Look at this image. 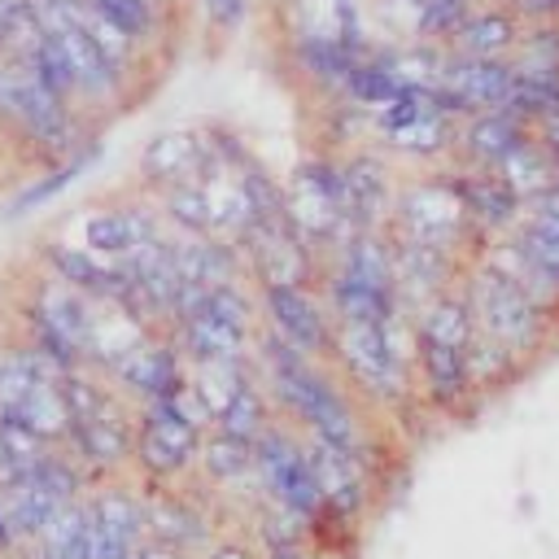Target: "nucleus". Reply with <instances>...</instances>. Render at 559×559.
Returning <instances> with one entry per match:
<instances>
[{
	"label": "nucleus",
	"mask_w": 559,
	"mask_h": 559,
	"mask_svg": "<svg viewBox=\"0 0 559 559\" xmlns=\"http://www.w3.org/2000/svg\"><path fill=\"white\" fill-rule=\"evenodd\" d=\"M253 371L271 393V406L284 424H293L301 437H323L341 450H354L380 467V428L376 411H367L349 384L332 371L328 358H310L275 341L271 332H258Z\"/></svg>",
	"instance_id": "f257e3e1"
},
{
	"label": "nucleus",
	"mask_w": 559,
	"mask_h": 559,
	"mask_svg": "<svg viewBox=\"0 0 559 559\" xmlns=\"http://www.w3.org/2000/svg\"><path fill=\"white\" fill-rule=\"evenodd\" d=\"M415 332L411 314H393L380 323H336L332 328V371L349 384V393L376 415H402L415 402L411 380Z\"/></svg>",
	"instance_id": "f03ea898"
},
{
	"label": "nucleus",
	"mask_w": 559,
	"mask_h": 559,
	"mask_svg": "<svg viewBox=\"0 0 559 559\" xmlns=\"http://www.w3.org/2000/svg\"><path fill=\"white\" fill-rule=\"evenodd\" d=\"M0 127L39 166H52V162L79 153L87 140H96L87 118L70 100L48 92L35 79V70L17 57H0Z\"/></svg>",
	"instance_id": "7ed1b4c3"
},
{
	"label": "nucleus",
	"mask_w": 559,
	"mask_h": 559,
	"mask_svg": "<svg viewBox=\"0 0 559 559\" xmlns=\"http://www.w3.org/2000/svg\"><path fill=\"white\" fill-rule=\"evenodd\" d=\"M210 432V415L188 389V380L157 397L135 406V441H131V472L140 485H179L197 467L201 437Z\"/></svg>",
	"instance_id": "20e7f679"
},
{
	"label": "nucleus",
	"mask_w": 559,
	"mask_h": 559,
	"mask_svg": "<svg viewBox=\"0 0 559 559\" xmlns=\"http://www.w3.org/2000/svg\"><path fill=\"white\" fill-rule=\"evenodd\" d=\"M463 297H467V310H472V323L476 332L493 336L498 345H507L528 371L542 362L546 349H555L559 341V323L520 288L511 284L507 275H498L493 266L485 262H467L463 266V280H459Z\"/></svg>",
	"instance_id": "39448f33"
},
{
	"label": "nucleus",
	"mask_w": 559,
	"mask_h": 559,
	"mask_svg": "<svg viewBox=\"0 0 559 559\" xmlns=\"http://www.w3.org/2000/svg\"><path fill=\"white\" fill-rule=\"evenodd\" d=\"M389 236L411 240V245H428V249H441V253H454V258H467V262L480 245L445 166H437L428 175H406L397 183Z\"/></svg>",
	"instance_id": "423d86ee"
},
{
	"label": "nucleus",
	"mask_w": 559,
	"mask_h": 559,
	"mask_svg": "<svg viewBox=\"0 0 559 559\" xmlns=\"http://www.w3.org/2000/svg\"><path fill=\"white\" fill-rule=\"evenodd\" d=\"M253 485H258V498H266L284 515H293L310 542L328 528L323 498H319V485L310 472V454H306V441L293 424L275 419L253 441Z\"/></svg>",
	"instance_id": "0eeeda50"
},
{
	"label": "nucleus",
	"mask_w": 559,
	"mask_h": 559,
	"mask_svg": "<svg viewBox=\"0 0 559 559\" xmlns=\"http://www.w3.org/2000/svg\"><path fill=\"white\" fill-rule=\"evenodd\" d=\"M284 218L297 227V236L319 249L323 258L349 240L358 227L345 214V188H341V157L332 148L306 153L284 183Z\"/></svg>",
	"instance_id": "6e6552de"
},
{
	"label": "nucleus",
	"mask_w": 559,
	"mask_h": 559,
	"mask_svg": "<svg viewBox=\"0 0 559 559\" xmlns=\"http://www.w3.org/2000/svg\"><path fill=\"white\" fill-rule=\"evenodd\" d=\"M236 249H240V262H245V280L253 288L319 284V275H323V253L310 249L284 214L258 218Z\"/></svg>",
	"instance_id": "1a4fd4ad"
},
{
	"label": "nucleus",
	"mask_w": 559,
	"mask_h": 559,
	"mask_svg": "<svg viewBox=\"0 0 559 559\" xmlns=\"http://www.w3.org/2000/svg\"><path fill=\"white\" fill-rule=\"evenodd\" d=\"M306 454H310V472L323 498V515L332 528H354L367 511H371V493H376V463L341 450L323 437H301Z\"/></svg>",
	"instance_id": "9d476101"
},
{
	"label": "nucleus",
	"mask_w": 559,
	"mask_h": 559,
	"mask_svg": "<svg viewBox=\"0 0 559 559\" xmlns=\"http://www.w3.org/2000/svg\"><path fill=\"white\" fill-rule=\"evenodd\" d=\"M258 293V314L262 332L284 341L297 354L328 358L332 354V310L319 293V284H284V288H253Z\"/></svg>",
	"instance_id": "9b49d317"
},
{
	"label": "nucleus",
	"mask_w": 559,
	"mask_h": 559,
	"mask_svg": "<svg viewBox=\"0 0 559 559\" xmlns=\"http://www.w3.org/2000/svg\"><path fill=\"white\" fill-rule=\"evenodd\" d=\"M70 240H79L83 249L100 253V258H118L127 262L135 249H144L148 240H157L166 227L157 218V205L153 197H140V201H109V205H87L74 214L70 223Z\"/></svg>",
	"instance_id": "f8f14e48"
},
{
	"label": "nucleus",
	"mask_w": 559,
	"mask_h": 559,
	"mask_svg": "<svg viewBox=\"0 0 559 559\" xmlns=\"http://www.w3.org/2000/svg\"><path fill=\"white\" fill-rule=\"evenodd\" d=\"M336 157H341V188H345V214H349V223L358 231H389L393 197H397V183H402V175L393 170V162L380 148H371V144L345 148Z\"/></svg>",
	"instance_id": "ddd939ff"
},
{
	"label": "nucleus",
	"mask_w": 559,
	"mask_h": 559,
	"mask_svg": "<svg viewBox=\"0 0 559 559\" xmlns=\"http://www.w3.org/2000/svg\"><path fill=\"white\" fill-rule=\"evenodd\" d=\"M35 266H44L48 275H57L61 284H70L74 293H83L87 301H127L131 293V271L118 258H100L92 249H83L70 236H48L35 245Z\"/></svg>",
	"instance_id": "4468645a"
},
{
	"label": "nucleus",
	"mask_w": 559,
	"mask_h": 559,
	"mask_svg": "<svg viewBox=\"0 0 559 559\" xmlns=\"http://www.w3.org/2000/svg\"><path fill=\"white\" fill-rule=\"evenodd\" d=\"M188 376V362L179 354V345L170 341V332H148L140 336L114 367H109V384L131 402V406H144V402H157L166 393H175Z\"/></svg>",
	"instance_id": "2eb2a0df"
},
{
	"label": "nucleus",
	"mask_w": 559,
	"mask_h": 559,
	"mask_svg": "<svg viewBox=\"0 0 559 559\" xmlns=\"http://www.w3.org/2000/svg\"><path fill=\"white\" fill-rule=\"evenodd\" d=\"M411 380H415V402H419L428 415L463 419L467 411H476V406H480V397H476V393H472V384H467L463 349H454V345L415 341Z\"/></svg>",
	"instance_id": "dca6fc26"
},
{
	"label": "nucleus",
	"mask_w": 559,
	"mask_h": 559,
	"mask_svg": "<svg viewBox=\"0 0 559 559\" xmlns=\"http://www.w3.org/2000/svg\"><path fill=\"white\" fill-rule=\"evenodd\" d=\"M205 166H210L205 122H197V127H166V131L148 135L144 148L135 153V188L144 197H157V192L201 175Z\"/></svg>",
	"instance_id": "f3484780"
},
{
	"label": "nucleus",
	"mask_w": 559,
	"mask_h": 559,
	"mask_svg": "<svg viewBox=\"0 0 559 559\" xmlns=\"http://www.w3.org/2000/svg\"><path fill=\"white\" fill-rule=\"evenodd\" d=\"M144 520H148V537L179 546L188 555H201L210 546L214 528V511L201 493H192L183 480L179 485H144Z\"/></svg>",
	"instance_id": "a211bd4d"
},
{
	"label": "nucleus",
	"mask_w": 559,
	"mask_h": 559,
	"mask_svg": "<svg viewBox=\"0 0 559 559\" xmlns=\"http://www.w3.org/2000/svg\"><path fill=\"white\" fill-rule=\"evenodd\" d=\"M445 175H450V183H454V192L463 201V214H467L476 240H493V236L515 231V223H520V197L493 170L445 162Z\"/></svg>",
	"instance_id": "6ab92c4d"
},
{
	"label": "nucleus",
	"mask_w": 559,
	"mask_h": 559,
	"mask_svg": "<svg viewBox=\"0 0 559 559\" xmlns=\"http://www.w3.org/2000/svg\"><path fill=\"white\" fill-rule=\"evenodd\" d=\"M467 258L428 249V245H411V240H393V284H397V301L402 310H419L428 297L445 293L459 284Z\"/></svg>",
	"instance_id": "aec40b11"
},
{
	"label": "nucleus",
	"mask_w": 559,
	"mask_h": 559,
	"mask_svg": "<svg viewBox=\"0 0 559 559\" xmlns=\"http://www.w3.org/2000/svg\"><path fill=\"white\" fill-rule=\"evenodd\" d=\"M524 22L511 13V4L502 0H476L463 22L450 31L445 48L454 57H472V61H507L515 52V39H520Z\"/></svg>",
	"instance_id": "412c9836"
},
{
	"label": "nucleus",
	"mask_w": 559,
	"mask_h": 559,
	"mask_svg": "<svg viewBox=\"0 0 559 559\" xmlns=\"http://www.w3.org/2000/svg\"><path fill=\"white\" fill-rule=\"evenodd\" d=\"M528 135H533V127H524L515 114H507V109H480V114H467V118L454 122V157L450 162L493 170Z\"/></svg>",
	"instance_id": "4be33fe9"
},
{
	"label": "nucleus",
	"mask_w": 559,
	"mask_h": 559,
	"mask_svg": "<svg viewBox=\"0 0 559 559\" xmlns=\"http://www.w3.org/2000/svg\"><path fill=\"white\" fill-rule=\"evenodd\" d=\"M367 52V44H345V39H328V35H288V66L293 74L319 92V96H341L354 61Z\"/></svg>",
	"instance_id": "5701e85b"
},
{
	"label": "nucleus",
	"mask_w": 559,
	"mask_h": 559,
	"mask_svg": "<svg viewBox=\"0 0 559 559\" xmlns=\"http://www.w3.org/2000/svg\"><path fill=\"white\" fill-rule=\"evenodd\" d=\"M511 83H515L511 61H472V57H454V52H450L445 74H441V87L454 100L459 118L480 114V109H502L511 96Z\"/></svg>",
	"instance_id": "b1692460"
},
{
	"label": "nucleus",
	"mask_w": 559,
	"mask_h": 559,
	"mask_svg": "<svg viewBox=\"0 0 559 559\" xmlns=\"http://www.w3.org/2000/svg\"><path fill=\"white\" fill-rule=\"evenodd\" d=\"M192 476H201V485H210V489H227V493L249 489V493H253V489H258V485H253V441H240V437H231V432L210 428V432L201 437Z\"/></svg>",
	"instance_id": "393cba45"
},
{
	"label": "nucleus",
	"mask_w": 559,
	"mask_h": 559,
	"mask_svg": "<svg viewBox=\"0 0 559 559\" xmlns=\"http://www.w3.org/2000/svg\"><path fill=\"white\" fill-rule=\"evenodd\" d=\"M463 367H467V384H472V393H476L480 402H489V397L515 389V384L528 376V367H524L507 345H498L493 336H485V332H476V328H472V336H467V345H463Z\"/></svg>",
	"instance_id": "a878e982"
},
{
	"label": "nucleus",
	"mask_w": 559,
	"mask_h": 559,
	"mask_svg": "<svg viewBox=\"0 0 559 559\" xmlns=\"http://www.w3.org/2000/svg\"><path fill=\"white\" fill-rule=\"evenodd\" d=\"M463 280V275H459ZM472 310H467V297H463V288L454 284V288H445V293H437V297H428L419 310H411V332H415V341H437V345H454V349H463L467 345V336H472Z\"/></svg>",
	"instance_id": "bb28decb"
},
{
	"label": "nucleus",
	"mask_w": 559,
	"mask_h": 559,
	"mask_svg": "<svg viewBox=\"0 0 559 559\" xmlns=\"http://www.w3.org/2000/svg\"><path fill=\"white\" fill-rule=\"evenodd\" d=\"M96 153H100V140H87L79 153L61 157V162H52V166H39V175H31V179L13 192L9 214H35L39 205H48L61 188H70V183L79 179V170H87V166L96 162Z\"/></svg>",
	"instance_id": "cd10ccee"
},
{
	"label": "nucleus",
	"mask_w": 559,
	"mask_h": 559,
	"mask_svg": "<svg viewBox=\"0 0 559 559\" xmlns=\"http://www.w3.org/2000/svg\"><path fill=\"white\" fill-rule=\"evenodd\" d=\"M280 415H275V406H271V393H266V384L258 380V371L240 384V393L214 415V428L218 432H231V437H240V441H258L271 424H275Z\"/></svg>",
	"instance_id": "c85d7f7f"
},
{
	"label": "nucleus",
	"mask_w": 559,
	"mask_h": 559,
	"mask_svg": "<svg viewBox=\"0 0 559 559\" xmlns=\"http://www.w3.org/2000/svg\"><path fill=\"white\" fill-rule=\"evenodd\" d=\"M493 175H498L520 201L546 192V188L559 179V175H555V162L546 157V148H542V140H537V131H533L524 144H515V148L493 166Z\"/></svg>",
	"instance_id": "c756f323"
},
{
	"label": "nucleus",
	"mask_w": 559,
	"mask_h": 559,
	"mask_svg": "<svg viewBox=\"0 0 559 559\" xmlns=\"http://www.w3.org/2000/svg\"><path fill=\"white\" fill-rule=\"evenodd\" d=\"M157 205V218L166 231L175 236H210V214H205V192H201V175L166 188L153 197Z\"/></svg>",
	"instance_id": "7c9ffc66"
},
{
	"label": "nucleus",
	"mask_w": 559,
	"mask_h": 559,
	"mask_svg": "<svg viewBox=\"0 0 559 559\" xmlns=\"http://www.w3.org/2000/svg\"><path fill=\"white\" fill-rule=\"evenodd\" d=\"M515 74H559V22H533L520 31L507 57Z\"/></svg>",
	"instance_id": "2f4dec72"
},
{
	"label": "nucleus",
	"mask_w": 559,
	"mask_h": 559,
	"mask_svg": "<svg viewBox=\"0 0 559 559\" xmlns=\"http://www.w3.org/2000/svg\"><path fill=\"white\" fill-rule=\"evenodd\" d=\"M511 240H515V249L533 262V271L546 275V284L559 293V236H555V231H537V227L515 223Z\"/></svg>",
	"instance_id": "473e14b6"
},
{
	"label": "nucleus",
	"mask_w": 559,
	"mask_h": 559,
	"mask_svg": "<svg viewBox=\"0 0 559 559\" xmlns=\"http://www.w3.org/2000/svg\"><path fill=\"white\" fill-rule=\"evenodd\" d=\"M66 559H135V550L122 546L118 537L100 533V528L87 520V511H83V528H79V537H74V546H70Z\"/></svg>",
	"instance_id": "72a5a7b5"
},
{
	"label": "nucleus",
	"mask_w": 559,
	"mask_h": 559,
	"mask_svg": "<svg viewBox=\"0 0 559 559\" xmlns=\"http://www.w3.org/2000/svg\"><path fill=\"white\" fill-rule=\"evenodd\" d=\"M201 13H205V22H210L218 35H231V31L245 26L249 0H201Z\"/></svg>",
	"instance_id": "f704fd0d"
},
{
	"label": "nucleus",
	"mask_w": 559,
	"mask_h": 559,
	"mask_svg": "<svg viewBox=\"0 0 559 559\" xmlns=\"http://www.w3.org/2000/svg\"><path fill=\"white\" fill-rule=\"evenodd\" d=\"M197 559H262V550L245 533H214Z\"/></svg>",
	"instance_id": "c9c22d12"
},
{
	"label": "nucleus",
	"mask_w": 559,
	"mask_h": 559,
	"mask_svg": "<svg viewBox=\"0 0 559 559\" xmlns=\"http://www.w3.org/2000/svg\"><path fill=\"white\" fill-rule=\"evenodd\" d=\"M507 4H511V13L524 26H533V22H559V0H507Z\"/></svg>",
	"instance_id": "e433bc0d"
},
{
	"label": "nucleus",
	"mask_w": 559,
	"mask_h": 559,
	"mask_svg": "<svg viewBox=\"0 0 559 559\" xmlns=\"http://www.w3.org/2000/svg\"><path fill=\"white\" fill-rule=\"evenodd\" d=\"M135 559H197V555H188V550H179V546H166V542L144 537V542H140V550H135Z\"/></svg>",
	"instance_id": "4c0bfd02"
},
{
	"label": "nucleus",
	"mask_w": 559,
	"mask_h": 559,
	"mask_svg": "<svg viewBox=\"0 0 559 559\" xmlns=\"http://www.w3.org/2000/svg\"><path fill=\"white\" fill-rule=\"evenodd\" d=\"M537 140H542V148H546V157L555 162V175H559V122H546L537 131Z\"/></svg>",
	"instance_id": "58836bf2"
},
{
	"label": "nucleus",
	"mask_w": 559,
	"mask_h": 559,
	"mask_svg": "<svg viewBox=\"0 0 559 559\" xmlns=\"http://www.w3.org/2000/svg\"><path fill=\"white\" fill-rule=\"evenodd\" d=\"M13 555V533H9V520H4V507H0V559Z\"/></svg>",
	"instance_id": "ea45409f"
},
{
	"label": "nucleus",
	"mask_w": 559,
	"mask_h": 559,
	"mask_svg": "<svg viewBox=\"0 0 559 559\" xmlns=\"http://www.w3.org/2000/svg\"><path fill=\"white\" fill-rule=\"evenodd\" d=\"M0 345H4V301H0Z\"/></svg>",
	"instance_id": "a19ab883"
},
{
	"label": "nucleus",
	"mask_w": 559,
	"mask_h": 559,
	"mask_svg": "<svg viewBox=\"0 0 559 559\" xmlns=\"http://www.w3.org/2000/svg\"><path fill=\"white\" fill-rule=\"evenodd\" d=\"M502 4H507V0H502Z\"/></svg>",
	"instance_id": "79ce46f5"
}]
</instances>
